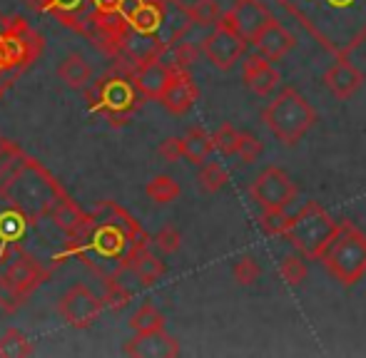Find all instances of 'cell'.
Segmentation results:
<instances>
[{
	"instance_id": "cell-1",
	"label": "cell",
	"mask_w": 366,
	"mask_h": 358,
	"mask_svg": "<svg viewBox=\"0 0 366 358\" xmlns=\"http://www.w3.org/2000/svg\"><path fill=\"white\" fill-rule=\"evenodd\" d=\"M327 53L347 58L366 40V0H277Z\"/></svg>"
},
{
	"instance_id": "cell-2",
	"label": "cell",
	"mask_w": 366,
	"mask_h": 358,
	"mask_svg": "<svg viewBox=\"0 0 366 358\" xmlns=\"http://www.w3.org/2000/svg\"><path fill=\"white\" fill-rule=\"evenodd\" d=\"M262 120L282 145L294 147L317 125V110L297 88L285 85L262 110Z\"/></svg>"
},
{
	"instance_id": "cell-3",
	"label": "cell",
	"mask_w": 366,
	"mask_h": 358,
	"mask_svg": "<svg viewBox=\"0 0 366 358\" xmlns=\"http://www.w3.org/2000/svg\"><path fill=\"white\" fill-rule=\"evenodd\" d=\"M319 264L342 286H354L366 276V234L352 219L339 222V232L319 257Z\"/></svg>"
},
{
	"instance_id": "cell-4",
	"label": "cell",
	"mask_w": 366,
	"mask_h": 358,
	"mask_svg": "<svg viewBox=\"0 0 366 358\" xmlns=\"http://www.w3.org/2000/svg\"><path fill=\"white\" fill-rule=\"evenodd\" d=\"M339 232V222H334L332 214L322 207L319 202H307L297 214H292L287 222L285 237L287 242L302 254L309 262H319L324 249Z\"/></svg>"
},
{
	"instance_id": "cell-5",
	"label": "cell",
	"mask_w": 366,
	"mask_h": 358,
	"mask_svg": "<svg viewBox=\"0 0 366 358\" xmlns=\"http://www.w3.org/2000/svg\"><path fill=\"white\" fill-rule=\"evenodd\" d=\"M249 197L262 212L267 209H287L297 199V184L282 167H264L249 184Z\"/></svg>"
},
{
	"instance_id": "cell-6",
	"label": "cell",
	"mask_w": 366,
	"mask_h": 358,
	"mask_svg": "<svg viewBox=\"0 0 366 358\" xmlns=\"http://www.w3.org/2000/svg\"><path fill=\"white\" fill-rule=\"evenodd\" d=\"M247 40L232 28L227 20H219L214 30L202 40V55L214 65L217 70H232L247 53Z\"/></svg>"
},
{
	"instance_id": "cell-7",
	"label": "cell",
	"mask_w": 366,
	"mask_h": 358,
	"mask_svg": "<svg viewBox=\"0 0 366 358\" xmlns=\"http://www.w3.org/2000/svg\"><path fill=\"white\" fill-rule=\"evenodd\" d=\"M102 299H97L85 284H75L60 296L58 301V314L68 321L75 329H87L97 321L102 311Z\"/></svg>"
},
{
	"instance_id": "cell-8",
	"label": "cell",
	"mask_w": 366,
	"mask_h": 358,
	"mask_svg": "<svg viewBox=\"0 0 366 358\" xmlns=\"http://www.w3.org/2000/svg\"><path fill=\"white\" fill-rule=\"evenodd\" d=\"M272 18L274 15L269 13V8L262 0H234V5L222 15V20H227L249 45L269 25Z\"/></svg>"
},
{
	"instance_id": "cell-9",
	"label": "cell",
	"mask_w": 366,
	"mask_h": 358,
	"mask_svg": "<svg viewBox=\"0 0 366 358\" xmlns=\"http://www.w3.org/2000/svg\"><path fill=\"white\" fill-rule=\"evenodd\" d=\"M280 73L272 65V60H267L264 55L252 53L244 55V63H242V83L247 85L254 95L267 97L280 88Z\"/></svg>"
},
{
	"instance_id": "cell-10",
	"label": "cell",
	"mask_w": 366,
	"mask_h": 358,
	"mask_svg": "<svg viewBox=\"0 0 366 358\" xmlns=\"http://www.w3.org/2000/svg\"><path fill=\"white\" fill-rule=\"evenodd\" d=\"M177 70L179 68H174L172 63H162L159 58L145 60V63H140V68L135 73V88L145 97H149V100H162L164 90L169 88Z\"/></svg>"
},
{
	"instance_id": "cell-11",
	"label": "cell",
	"mask_w": 366,
	"mask_h": 358,
	"mask_svg": "<svg viewBox=\"0 0 366 358\" xmlns=\"http://www.w3.org/2000/svg\"><path fill=\"white\" fill-rule=\"evenodd\" d=\"M324 85L337 100H349L364 85V73L347 58H337V63L324 73Z\"/></svg>"
},
{
	"instance_id": "cell-12",
	"label": "cell",
	"mask_w": 366,
	"mask_h": 358,
	"mask_svg": "<svg viewBox=\"0 0 366 358\" xmlns=\"http://www.w3.org/2000/svg\"><path fill=\"white\" fill-rule=\"evenodd\" d=\"M252 45H254L257 53L264 55L267 60H272V63H274V60H282L285 55H290L292 50L297 48V38H294V35L280 23V20L272 18L269 25H267V28L257 35Z\"/></svg>"
},
{
	"instance_id": "cell-13",
	"label": "cell",
	"mask_w": 366,
	"mask_h": 358,
	"mask_svg": "<svg viewBox=\"0 0 366 358\" xmlns=\"http://www.w3.org/2000/svg\"><path fill=\"white\" fill-rule=\"evenodd\" d=\"M127 356H137V358H172L179 356V344L177 339L164 334L162 331H154V334H137L130 344H125Z\"/></svg>"
},
{
	"instance_id": "cell-14",
	"label": "cell",
	"mask_w": 366,
	"mask_h": 358,
	"mask_svg": "<svg viewBox=\"0 0 366 358\" xmlns=\"http://www.w3.org/2000/svg\"><path fill=\"white\" fill-rule=\"evenodd\" d=\"M197 97H199V90H197V85L192 83V78L187 75V70H177V75L172 78V83L164 90L159 102H162L172 115H187L194 107V102H197Z\"/></svg>"
},
{
	"instance_id": "cell-15",
	"label": "cell",
	"mask_w": 366,
	"mask_h": 358,
	"mask_svg": "<svg viewBox=\"0 0 366 358\" xmlns=\"http://www.w3.org/2000/svg\"><path fill=\"white\" fill-rule=\"evenodd\" d=\"M212 150H214L212 135H207L202 127H192V130L182 137L184 160L192 162V165H204V160L212 155Z\"/></svg>"
},
{
	"instance_id": "cell-16",
	"label": "cell",
	"mask_w": 366,
	"mask_h": 358,
	"mask_svg": "<svg viewBox=\"0 0 366 358\" xmlns=\"http://www.w3.org/2000/svg\"><path fill=\"white\" fill-rule=\"evenodd\" d=\"M130 269L132 274L140 279V284H154V281H159L164 276V262L162 259H157L154 254H149L147 249H137L135 254L130 257Z\"/></svg>"
},
{
	"instance_id": "cell-17",
	"label": "cell",
	"mask_w": 366,
	"mask_h": 358,
	"mask_svg": "<svg viewBox=\"0 0 366 358\" xmlns=\"http://www.w3.org/2000/svg\"><path fill=\"white\" fill-rule=\"evenodd\" d=\"M58 78L63 80L68 88L80 90V88H85L87 80H90V65L85 63L82 55H68V58H63V63L58 65Z\"/></svg>"
},
{
	"instance_id": "cell-18",
	"label": "cell",
	"mask_w": 366,
	"mask_h": 358,
	"mask_svg": "<svg viewBox=\"0 0 366 358\" xmlns=\"http://www.w3.org/2000/svg\"><path fill=\"white\" fill-rule=\"evenodd\" d=\"M162 23V10H159V3L157 0H145L140 3L130 15V25L132 30H140V33H149L152 35L154 30L159 28Z\"/></svg>"
},
{
	"instance_id": "cell-19",
	"label": "cell",
	"mask_w": 366,
	"mask_h": 358,
	"mask_svg": "<svg viewBox=\"0 0 366 358\" xmlns=\"http://www.w3.org/2000/svg\"><path fill=\"white\" fill-rule=\"evenodd\" d=\"M184 15L189 18V23L199 25V28H214L222 20V10L217 0H194L192 5L184 8Z\"/></svg>"
},
{
	"instance_id": "cell-20",
	"label": "cell",
	"mask_w": 366,
	"mask_h": 358,
	"mask_svg": "<svg viewBox=\"0 0 366 358\" xmlns=\"http://www.w3.org/2000/svg\"><path fill=\"white\" fill-rule=\"evenodd\" d=\"M130 329L135 331V334H154V331H162L164 329L162 311L154 304H142L140 309L132 314Z\"/></svg>"
},
{
	"instance_id": "cell-21",
	"label": "cell",
	"mask_w": 366,
	"mask_h": 358,
	"mask_svg": "<svg viewBox=\"0 0 366 358\" xmlns=\"http://www.w3.org/2000/svg\"><path fill=\"white\" fill-rule=\"evenodd\" d=\"M53 222L58 224L63 232L73 234L77 229H82V224H85V217H82V212L75 207L70 199H60L58 204L53 207Z\"/></svg>"
},
{
	"instance_id": "cell-22",
	"label": "cell",
	"mask_w": 366,
	"mask_h": 358,
	"mask_svg": "<svg viewBox=\"0 0 366 358\" xmlns=\"http://www.w3.org/2000/svg\"><path fill=\"white\" fill-rule=\"evenodd\" d=\"M145 194L152 199L154 204H169L179 197V184L174 182L172 177L167 175H159V177H152L145 187Z\"/></svg>"
},
{
	"instance_id": "cell-23",
	"label": "cell",
	"mask_w": 366,
	"mask_h": 358,
	"mask_svg": "<svg viewBox=\"0 0 366 358\" xmlns=\"http://www.w3.org/2000/svg\"><path fill=\"white\" fill-rule=\"evenodd\" d=\"M227 179H229V175H227V170L219 165V162H207V165H202V167H199V172H197L199 189H202V192H207V194L219 192V189L227 184Z\"/></svg>"
},
{
	"instance_id": "cell-24",
	"label": "cell",
	"mask_w": 366,
	"mask_h": 358,
	"mask_svg": "<svg viewBox=\"0 0 366 358\" xmlns=\"http://www.w3.org/2000/svg\"><path fill=\"white\" fill-rule=\"evenodd\" d=\"M277 269H280V276L290 286H299L309 276L307 262H304L302 254H287V257H282L280 267H277Z\"/></svg>"
},
{
	"instance_id": "cell-25",
	"label": "cell",
	"mask_w": 366,
	"mask_h": 358,
	"mask_svg": "<svg viewBox=\"0 0 366 358\" xmlns=\"http://www.w3.org/2000/svg\"><path fill=\"white\" fill-rule=\"evenodd\" d=\"M8 284L18 291H25L30 286L38 284V267H33L30 262H15L13 267L8 269Z\"/></svg>"
},
{
	"instance_id": "cell-26",
	"label": "cell",
	"mask_w": 366,
	"mask_h": 358,
	"mask_svg": "<svg viewBox=\"0 0 366 358\" xmlns=\"http://www.w3.org/2000/svg\"><path fill=\"white\" fill-rule=\"evenodd\" d=\"M33 354V346L25 339V334L10 329L8 334L0 339V356L5 358H20V356H30Z\"/></svg>"
},
{
	"instance_id": "cell-27",
	"label": "cell",
	"mask_w": 366,
	"mask_h": 358,
	"mask_svg": "<svg viewBox=\"0 0 366 358\" xmlns=\"http://www.w3.org/2000/svg\"><path fill=\"white\" fill-rule=\"evenodd\" d=\"M232 276H234V281L239 286H252V284H257V281H259L262 267L257 264L254 257L244 254V257H239L234 262V267H232Z\"/></svg>"
},
{
	"instance_id": "cell-28",
	"label": "cell",
	"mask_w": 366,
	"mask_h": 358,
	"mask_svg": "<svg viewBox=\"0 0 366 358\" xmlns=\"http://www.w3.org/2000/svg\"><path fill=\"white\" fill-rule=\"evenodd\" d=\"M105 102L110 110H130L135 102V92L127 83H110L105 88Z\"/></svg>"
},
{
	"instance_id": "cell-29",
	"label": "cell",
	"mask_w": 366,
	"mask_h": 358,
	"mask_svg": "<svg viewBox=\"0 0 366 358\" xmlns=\"http://www.w3.org/2000/svg\"><path fill=\"white\" fill-rule=\"evenodd\" d=\"M239 137H242L239 130H234L232 125H222L219 130L212 135L214 150H217L219 155H224V157L237 155V150H239Z\"/></svg>"
},
{
	"instance_id": "cell-30",
	"label": "cell",
	"mask_w": 366,
	"mask_h": 358,
	"mask_svg": "<svg viewBox=\"0 0 366 358\" xmlns=\"http://www.w3.org/2000/svg\"><path fill=\"white\" fill-rule=\"evenodd\" d=\"M290 217L285 214V209H267L259 214V229L267 237H285V229Z\"/></svg>"
},
{
	"instance_id": "cell-31",
	"label": "cell",
	"mask_w": 366,
	"mask_h": 358,
	"mask_svg": "<svg viewBox=\"0 0 366 358\" xmlns=\"http://www.w3.org/2000/svg\"><path fill=\"white\" fill-rule=\"evenodd\" d=\"M130 299H132V294L125 289V286L117 284V281H110L105 289V296H102V304L112 311H122L127 304H130Z\"/></svg>"
},
{
	"instance_id": "cell-32",
	"label": "cell",
	"mask_w": 366,
	"mask_h": 358,
	"mask_svg": "<svg viewBox=\"0 0 366 358\" xmlns=\"http://www.w3.org/2000/svg\"><path fill=\"white\" fill-rule=\"evenodd\" d=\"M262 142L257 140L252 132H242V137H239V150H237V157H239L244 165H252V162H257L259 160V155H262Z\"/></svg>"
},
{
	"instance_id": "cell-33",
	"label": "cell",
	"mask_w": 366,
	"mask_h": 358,
	"mask_svg": "<svg viewBox=\"0 0 366 358\" xmlns=\"http://www.w3.org/2000/svg\"><path fill=\"white\" fill-rule=\"evenodd\" d=\"M182 244V234L177 232L174 227H164L154 234V247L159 249L162 254H174Z\"/></svg>"
},
{
	"instance_id": "cell-34",
	"label": "cell",
	"mask_w": 366,
	"mask_h": 358,
	"mask_svg": "<svg viewBox=\"0 0 366 358\" xmlns=\"http://www.w3.org/2000/svg\"><path fill=\"white\" fill-rule=\"evenodd\" d=\"M199 55H202V48H197V45H192V43H179L177 48H174V63L172 65L179 70H187L197 63Z\"/></svg>"
},
{
	"instance_id": "cell-35",
	"label": "cell",
	"mask_w": 366,
	"mask_h": 358,
	"mask_svg": "<svg viewBox=\"0 0 366 358\" xmlns=\"http://www.w3.org/2000/svg\"><path fill=\"white\" fill-rule=\"evenodd\" d=\"M157 155L162 157L164 162H177L179 157H184V152H182V140H179V137H167L164 142H159Z\"/></svg>"
},
{
	"instance_id": "cell-36",
	"label": "cell",
	"mask_w": 366,
	"mask_h": 358,
	"mask_svg": "<svg viewBox=\"0 0 366 358\" xmlns=\"http://www.w3.org/2000/svg\"><path fill=\"white\" fill-rule=\"evenodd\" d=\"M120 3H122V0H95V5L102 10V13H115V8Z\"/></svg>"
},
{
	"instance_id": "cell-37",
	"label": "cell",
	"mask_w": 366,
	"mask_h": 358,
	"mask_svg": "<svg viewBox=\"0 0 366 358\" xmlns=\"http://www.w3.org/2000/svg\"><path fill=\"white\" fill-rule=\"evenodd\" d=\"M3 150H5V142H3V140H0V152H3Z\"/></svg>"
}]
</instances>
